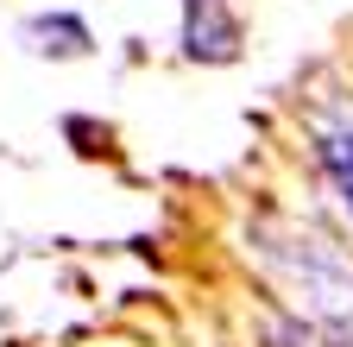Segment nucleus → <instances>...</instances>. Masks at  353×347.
<instances>
[{"label": "nucleus", "instance_id": "nucleus-2", "mask_svg": "<svg viewBox=\"0 0 353 347\" xmlns=\"http://www.w3.org/2000/svg\"><path fill=\"white\" fill-rule=\"evenodd\" d=\"M19 45L38 51V57H88V51H95V38H88V26L76 13H32L19 26Z\"/></svg>", "mask_w": 353, "mask_h": 347}, {"label": "nucleus", "instance_id": "nucleus-1", "mask_svg": "<svg viewBox=\"0 0 353 347\" xmlns=\"http://www.w3.org/2000/svg\"><path fill=\"white\" fill-rule=\"evenodd\" d=\"M183 57H196V63L240 57V19L221 0H183Z\"/></svg>", "mask_w": 353, "mask_h": 347}]
</instances>
